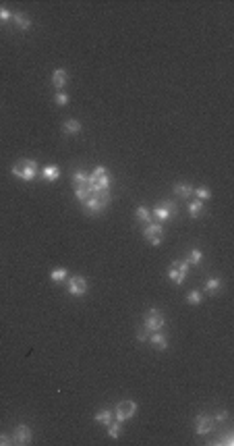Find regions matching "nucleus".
<instances>
[{
    "mask_svg": "<svg viewBox=\"0 0 234 446\" xmlns=\"http://www.w3.org/2000/svg\"><path fill=\"white\" fill-rule=\"evenodd\" d=\"M108 203H110V191H98V193L89 195L87 201L81 203V206H83V212L87 216H100L108 208Z\"/></svg>",
    "mask_w": 234,
    "mask_h": 446,
    "instance_id": "nucleus-1",
    "label": "nucleus"
},
{
    "mask_svg": "<svg viewBox=\"0 0 234 446\" xmlns=\"http://www.w3.org/2000/svg\"><path fill=\"white\" fill-rule=\"evenodd\" d=\"M12 174H15L19 181L31 183V181H35V176H40V168H37V162H33V160H21L12 166Z\"/></svg>",
    "mask_w": 234,
    "mask_h": 446,
    "instance_id": "nucleus-2",
    "label": "nucleus"
},
{
    "mask_svg": "<svg viewBox=\"0 0 234 446\" xmlns=\"http://www.w3.org/2000/svg\"><path fill=\"white\" fill-rule=\"evenodd\" d=\"M92 193L98 191H110V172L106 166H98L94 172H89V181H87Z\"/></svg>",
    "mask_w": 234,
    "mask_h": 446,
    "instance_id": "nucleus-3",
    "label": "nucleus"
},
{
    "mask_svg": "<svg viewBox=\"0 0 234 446\" xmlns=\"http://www.w3.org/2000/svg\"><path fill=\"white\" fill-rule=\"evenodd\" d=\"M176 214H178V208H176V203H174V201H160L158 206L151 210V216H153V218L158 220V222H168V220H172Z\"/></svg>",
    "mask_w": 234,
    "mask_h": 446,
    "instance_id": "nucleus-4",
    "label": "nucleus"
},
{
    "mask_svg": "<svg viewBox=\"0 0 234 446\" xmlns=\"http://www.w3.org/2000/svg\"><path fill=\"white\" fill-rule=\"evenodd\" d=\"M87 291H89V283H87L83 276L75 274V276H69L67 278V293H69L71 297H83Z\"/></svg>",
    "mask_w": 234,
    "mask_h": 446,
    "instance_id": "nucleus-5",
    "label": "nucleus"
},
{
    "mask_svg": "<svg viewBox=\"0 0 234 446\" xmlns=\"http://www.w3.org/2000/svg\"><path fill=\"white\" fill-rule=\"evenodd\" d=\"M143 324H145V328L149 330V332H158V330H164L166 326V317L160 309H149L145 313V317H143Z\"/></svg>",
    "mask_w": 234,
    "mask_h": 446,
    "instance_id": "nucleus-6",
    "label": "nucleus"
},
{
    "mask_svg": "<svg viewBox=\"0 0 234 446\" xmlns=\"http://www.w3.org/2000/svg\"><path fill=\"white\" fill-rule=\"evenodd\" d=\"M137 415V403L135 401H122V403H118L116 405V409H114V419L116 422H128L131 417H135Z\"/></svg>",
    "mask_w": 234,
    "mask_h": 446,
    "instance_id": "nucleus-7",
    "label": "nucleus"
},
{
    "mask_svg": "<svg viewBox=\"0 0 234 446\" xmlns=\"http://www.w3.org/2000/svg\"><path fill=\"white\" fill-rule=\"evenodd\" d=\"M143 237H145L153 247L162 245V241H164V228H162V224H158V222L145 224V228H143Z\"/></svg>",
    "mask_w": 234,
    "mask_h": 446,
    "instance_id": "nucleus-8",
    "label": "nucleus"
},
{
    "mask_svg": "<svg viewBox=\"0 0 234 446\" xmlns=\"http://www.w3.org/2000/svg\"><path fill=\"white\" fill-rule=\"evenodd\" d=\"M33 440V430L27 426V424H19L12 432V444H21V446H27L31 444Z\"/></svg>",
    "mask_w": 234,
    "mask_h": 446,
    "instance_id": "nucleus-9",
    "label": "nucleus"
},
{
    "mask_svg": "<svg viewBox=\"0 0 234 446\" xmlns=\"http://www.w3.org/2000/svg\"><path fill=\"white\" fill-rule=\"evenodd\" d=\"M214 424H216L214 417L201 413V415L195 417V432H197L199 436H205V434H210V432L214 430Z\"/></svg>",
    "mask_w": 234,
    "mask_h": 446,
    "instance_id": "nucleus-10",
    "label": "nucleus"
},
{
    "mask_svg": "<svg viewBox=\"0 0 234 446\" xmlns=\"http://www.w3.org/2000/svg\"><path fill=\"white\" fill-rule=\"evenodd\" d=\"M52 87L56 89V92H62L64 85L69 83V71L67 69H56L54 73H52Z\"/></svg>",
    "mask_w": 234,
    "mask_h": 446,
    "instance_id": "nucleus-11",
    "label": "nucleus"
},
{
    "mask_svg": "<svg viewBox=\"0 0 234 446\" xmlns=\"http://www.w3.org/2000/svg\"><path fill=\"white\" fill-rule=\"evenodd\" d=\"M147 342H151V347H155L158 351H166V349H168V345H170V342H168V336L164 334V330H158V332H151Z\"/></svg>",
    "mask_w": 234,
    "mask_h": 446,
    "instance_id": "nucleus-12",
    "label": "nucleus"
},
{
    "mask_svg": "<svg viewBox=\"0 0 234 446\" xmlns=\"http://www.w3.org/2000/svg\"><path fill=\"white\" fill-rule=\"evenodd\" d=\"M40 176L44 178L46 183H56L60 178V168L56 166V164H48V166H44L40 170Z\"/></svg>",
    "mask_w": 234,
    "mask_h": 446,
    "instance_id": "nucleus-13",
    "label": "nucleus"
},
{
    "mask_svg": "<svg viewBox=\"0 0 234 446\" xmlns=\"http://www.w3.org/2000/svg\"><path fill=\"white\" fill-rule=\"evenodd\" d=\"M12 23H15V27L19 29V31H29L31 29V19L25 15V12H15V15H12Z\"/></svg>",
    "mask_w": 234,
    "mask_h": 446,
    "instance_id": "nucleus-14",
    "label": "nucleus"
},
{
    "mask_svg": "<svg viewBox=\"0 0 234 446\" xmlns=\"http://www.w3.org/2000/svg\"><path fill=\"white\" fill-rule=\"evenodd\" d=\"M222 287H224L222 278H207V283H205L203 291H205V293H210V295H216V293L222 291Z\"/></svg>",
    "mask_w": 234,
    "mask_h": 446,
    "instance_id": "nucleus-15",
    "label": "nucleus"
},
{
    "mask_svg": "<svg viewBox=\"0 0 234 446\" xmlns=\"http://www.w3.org/2000/svg\"><path fill=\"white\" fill-rule=\"evenodd\" d=\"M187 212H189V216L191 218H201L203 216V212H205V206H203V201H191L189 206H187Z\"/></svg>",
    "mask_w": 234,
    "mask_h": 446,
    "instance_id": "nucleus-16",
    "label": "nucleus"
},
{
    "mask_svg": "<svg viewBox=\"0 0 234 446\" xmlns=\"http://www.w3.org/2000/svg\"><path fill=\"white\" fill-rule=\"evenodd\" d=\"M67 278H69V270H67V268H54V270L50 272V280H52V283H56V285L67 283Z\"/></svg>",
    "mask_w": 234,
    "mask_h": 446,
    "instance_id": "nucleus-17",
    "label": "nucleus"
},
{
    "mask_svg": "<svg viewBox=\"0 0 234 446\" xmlns=\"http://www.w3.org/2000/svg\"><path fill=\"white\" fill-rule=\"evenodd\" d=\"M96 422H98V424H102L104 428H106L108 424H112V422H114V413H112L110 409H102V411H98V413H96Z\"/></svg>",
    "mask_w": 234,
    "mask_h": 446,
    "instance_id": "nucleus-18",
    "label": "nucleus"
},
{
    "mask_svg": "<svg viewBox=\"0 0 234 446\" xmlns=\"http://www.w3.org/2000/svg\"><path fill=\"white\" fill-rule=\"evenodd\" d=\"M62 131L67 133V135H75V133H79V131H81V123L77 121V119H69V121H64V125H62Z\"/></svg>",
    "mask_w": 234,
    "mask_h": 446,
    "instance_id": "nucleus-19",
    "label": "nucleus"
},
{
    "mask_svg": "<svg viewBox=\"0 0 234 446\" xmlns=\"http://www.w3.org/2000/svg\"><path fill=\"white\" fill-rule=\"evenodd\" d=\"M75 187V197L79 199L81 203L87 201V197L92 195V189H89V185H73Z\"/></svg>",
    "mask_w": 234,
    "mask_h": 446,
    "instance_id": "nucleus-20",
    "label": "nucleus"
},
{
    "mask_svg": "<svg viewBox=\"0 0 234 446\" xmlns=\"http://www.w3.org/2000/svg\"><path fill=\"white\" fill-rule=\"evenodd\" d=\"M135 216H137V220H139V222H143V224H149V222H153V220H151V218H153V216H151V210H149L147 206H139Z\"/></svg>",
    "mask_w": 234,
    "mask_h": 446,
    "instance_id": "nucleus-21",
    "label": "nucleus"
},
{
    "mask_svg": "<svg viewBox=\"0 0 234 446\" xmlns=\"http://www.w3.org/2000/svg\"><path fill=\"white\" fill-rule=\"evenodd\" d=\"M174 193L178 195V197H191L193 195V187L189 185V183H176L174 185Z\"/></svg>",
    "mask_w": 234,
    "mask_h": 446,
    "instance_id": "nucleus-22",
    "label": "nucleus"
},
{
    "mask_svg": "<svg viewBox=\"0 0 234 446\" xmlns=\"http://www.w3.org/2000/svg\"><path fill=\"white\" fill-rule=\"evenodd\" d=\"M185 260L189 262V266H199L201 260H203V253H201V249H191Z\"/></svg>",
    "mask_w": 234,
    "mask_h": 446,
    "instance_id": "nucleus-23",
    "label": "nucleus"
},
{
    "mask_svg": "<svg viewBox=\"0 0 234 446\" xmlns=\"http://www.w3.org/2000/svg\"><path fill=\"white\" fill-rule=\"evenodd\" d=\"M106 428H108V436L110 438H120L122 436V422H116V419H114V422L108 424Z\"/></svg>",
    "mask_w": 234,
    "mask_h": 446,
    "instance_id": "nucleus-24",
    "label": "nucleus"
},
{
    "mask_svg": "<svg viewBox=\"0 0 234 446\" xmlns=\"http://www.w3.org/2000/svg\"><path fill=\"white\" fill-rule=\"evenodd\" d=\"M87 181H89V172H85L81 168H77L73 172V185H87Z\"/></svg>",
    "mask_w": 234,
    "mask_h": 446,
    "instance_id": "nucleus-25",
    "label": "nucleus"
},
{
    "mask_svg": "<svg viewBox=\"0 0 234 446\" xmlns=\"http://www.w3.org/2000/svg\"><path fill=\"white\" fill-rule=\"evenodd\" d=\"M201 301H203V293L199 289L189 291V295H187V303L189 305H201Z\"/></svg>",
    "mask_w": 234,
    "mask_h": 446,
    "instance_id": "nucleus-26",
    "label": "nucleus"
},
{
    "mask_svg": "<svg viewBox=\"0 0 234 446\" xmlns=\"http://www.w3.org/2000/svg\"><path fill=\"white\" fill-rule=\"evenodd\" d=\"M172 268H174V270H178L185 278H187V274H189V270H191V266H189L187 260H174V262H172Z\"/></svg>",
    "mask_w": 234,
    "mask_h": 446,
    "instance_id": "nucleus-27",
    "label": "nucleus"
},
{
    "mask_svg": "<svg viewBox=\"0 0 234 446\" xmlns=\"http://www.w3.org/2000/svg\"><path fill=\"white\" fill-rule=\"evenodd\" d=\"M193 193L197 195V199H199V201H203V199H210V197H212V191H210V187H197V189H193Z\"/></svg>",
    "mask_w": 234,
    "mask_h": 446,
    "instance_id": "nucleus-28",
    "label": "nucleus"
},
{
    "mask_svg": "<svg viewBox=\"0 0 234 446\" xmlns=\"http://www.w3.org/2000/svg\"><path fill=\"white\" fill-rule=\"evenodd\" d=\"M168 278H170V280H172V283H174V285H183V283H185V276H183V274H180L178 270H174V268H172V266H170V270H168Z\"/></svg>",
    "mask_w": 234,
    "mask_h": 446,
    "instance_id": "nucleus-29",
    "label": "nucleus"
},
{
    "mask_svg": "<svg viewBox=\"0 0 234 446\" xmlns=\"http://www.w3.org/2000/svg\"><path fill=\"white\" fill-rule=\"evenodd\" d=\"M6 23H12V12L6 6H0V25H6Z\"/></svg>",
    "mask_w": 234,
    "mask_h": 446,
    "instance_id": "nucleus-30",
    "label": "nucleus"
},
{
    "mask_svg": "<svg viewBox=\"0 0 234 446\" xmlns=\"http://www.w3.org/2000/svg\"><path fill=\"white\" fill-rule=\"evenodd\" d=\"M54 102H56L58 106H67L69 102H71V98H69L67 92H56V94H54Z\"/></svg>",
    "mask_w": 234,
    "mask_h": 446,
    "instance_id": "nucleus-31",
    "label": "nucleus"
},
{
    "mask_svg": "<svg viewBox=\"0 0 234 446\" xmlns=\"http://www.w3.org/2000/svg\"><path fill=\"white\" fill-rule=\"evenodd\" d=\"M149 334H151L149 330H147V328H143V330H139V332H137V340H139V342H147V340H149Z\"/></svg>",
    "mask_w": 234,
    "mask_h": 446,
    "instance_id": "nucleus-32",
    "label": "nucleus"
},
{
    "mask_svg": "<svg viewBox=\"0 0 234 446\" xmlns=\"http://www.w3.org/2000/svg\"><path fill=\"white\" fill-rule=\"evenodd\" d=\"M226 419H228V411H224V409H222V411H218V413H216L214 422H218V424H220V422H226Z\"/></svg>",
    "mask_w": 234,
    "mask_h": 446,
    "instance_id": "nucleus-33",
    "label": "nucleus"
},
{
    "mask_svg": "<svg viewBox=\"0 0 234 446\" xmlns=\"http://www.w3.org/2000/svg\"><path fill=\"white\" fill-rule=\"evenodd\" d=\"M218 444H228V446H232L234 444V434H230V432H228V434L222 440H218Z\"/></svg>",
    "mask_w": 234,
    "mask_h": 446,
    "instance_id": "nucleus-34",
    "label": "nucleus"
},
{
    "mask_svg": "<svg viewBox=\"0 0 234 446\" xmlns=\"http://www.w3.org/2000/svg\"><path fill=\"white\" fill-rule=\"evenodd\" d=\"M8 444H12V436L0 434V446H8Z\"/></svg>",
    "mask_w": 234,
    "mask_h": 446,
    "instance_id": "nucleus-35",
    "label": "nucleus"
}]
</instances>
